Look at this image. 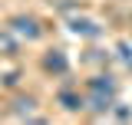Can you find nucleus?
<instances>
[{
  "label": "nucleus",
  "instance_id": "obj_4",
  "mask_svg": "<svg viewBox=\"0 0 132 125\" xmlns=\"http://www.w3.org/2000/svg\"><path fill=\"white\" fill-rule=\"evenodd\" d=\"M86 89H89V92H106V95H116L119 82H116L109 73H99V76H93L89 82H86Z\"/></svg>",
  "mask_w": 132,
  "mask_h": 125
},
{
  "label": "nucleus",
  "instance_id": "obj_6",
  "mask_svg": "<svg viewBox=\"0 0 132 125\" xmlns=\"http://www.w3.org/2000/svg\"><path fill=\"white\" fill-rule=\"evenodd\" d=\"M33 105H36V99H33V95H16V99H13V115H20V119H23V115H30Z\"/></svg>",
  "mask_w": 132,
  "mask_h": 125
},
{
  "label": "nucleus",
  "instance_id": "obj_11",
  "mask_svg": "<svg viewBox=\"0 0 132 125\" xmlns=\"http://www.w3.org/2000/svg\"><path fill=\"white\" fill-rule=\"evenodd\" d=\"M129 20H132V16H129Z\"/></svg>",
  "mask_w": 132,
  "mask_h": 125
},
{
  "label": "nucleus",
  "instance_id": "obj_10",
  "mask_svg": "<svg viewBox=\"0 0 132 125\" xmlns=\"http://www.w3.org/2000/svg\"><path fill=\"white\" fill-rule=\"evenodd\" d=\"M112 112H116V119H119V122L132 119V109H129V105H122V102H112Z\"/></svg>",
  "mask_w": 132,
  "mask_h": 125
},
{
  "label": "nucleus",
  "instance_id": "obj_5",
  "mask_svg": "<svg viewBox=\"0 0 132 125\" xmlns=\"http://www.w3.org/2000/svg\"><path fill=\"white\" fill-rule=\"evenodd\" d=\"M116 102V95H106V92H89V109L96 112V115H102V112H109Z\"/></svg>",
  "mask_w": 132,
  "mask_h": 125
},
{
  "label": "nucleus",
  "instance_id": "obj_2",
  "mask_svg": "<svg viewBox=\"0 0 132 125\" xmlns=\"http://www.w3.org/2000/svg\"><path fill=\"white\" fill-rule=\"evenodd\" d=\"M69 30L76 33V36H86V40L102 36V26H99L96 20H86V16H73V20H69Z\"/></svg>",
  "mask_w": 132,
  "mask_h": 125
},
{
  "label": "nucleus",
  "instance_id": "obj_9",
  "mask_svg": "<svg viewBox=\"0 0 132 125\" xmlns=\"http://www.w3.org/2000/svg\"><path fill=\"white\" fill-rule=\"evenodd\" d=\"M116 53H119V59H122V62H126V66H129V69H132V46H129V43H126V40H122V43L116 46Z\"/></svg>",
  "mask_w": 132,
  "mask_h": 125
},
{
  "label": "nucleus",
  "instance_id": "obj_8",
  "mask_svg": "<svg viewBox=\"0 0 132 125\" xmlns=\"http://www.w3.org/2000/svg\"><path fill=\"white\" fill-rule=\"evenodd\" d=\"M0 53H3V56H13L16 53V40H10L7 33H0Z\"/></svg>",
  "mask_w": 132,
  "mask_h": 125
},
{
  "label": "nucleus",
  "instance_id": "obj_1",
  "mask_svg": "<svg viewBox=\"0 0 132 125\" xmlns=\"http://www.w3.org/2000/svg\"><path fill=\"white\" fill-rule=\"evenodd\" d=\"M10 33L20 36V40H40L43 26H40L36 16H13V20H10Z\"/></svg>",
  "mask_w": 132,
  "mask_h": 125
},
{
  "label": "nucleus",
  "instance_id": "obj_7",
  "mask_svg": "<svg viewBox=\"0 0 132 125\" xmlns=\"http://www.w3.org/2000/svg\"><path fill=\"white\" fill-rule=\"evenodd\" d=\"M60 105H63L66 112H79L86 102H82L79 95H73V92H60Z\"/></svg>",
  "mask_w": 132,
  "mask_h": 125
},
{
  "label": "nucleus",
  "instance_id": "obj_3",
  "mask_svg": "<svg viewBox=\"0 0 132 125\" xmlns=\"http://www.w3.org/2000/svg\"><path fill=\"white\" fill-rule=\"evenodd\" d=\"M43 69H46V73H56V76H63L66 69H69L66 53H63V49H50L46 56H43Z\"/></svg>",
  "mask_w": 132,
  "mask_h": 125
}]
</instances>
